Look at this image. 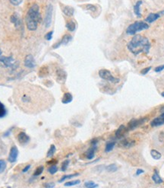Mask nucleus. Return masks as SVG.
Masks as SVG:
<instances>
[{
	"instance_id": "nucleus-1",
	"label": "nucleus",
	"mask_w": 164,
	"mask_h": 188,
	"mask_svg": "<svg viewBox=\"0 0 164 188\" xmlns=\"http://www.w3.org/2000/svg\"><path fill=\"white\" fill-rule=\"evenodd\" d=\"M16 100L22 110L28 114H37L43 110L44 97H41L37 91L22 90Z\"/></svg>"
},
{
	"instance_id": "nucleus-2",
	"label": "nucleus",
	"mask_w": 164,
	"mask_h": 188,
	"mask_svg": "<svg viewBox=\"0 0 164 188\" xmlns=\"http://www.w3.org/2000/svg\"><path fill=\"white\" fill-rule=\"evenodd\" d=\"M128 49L134 55L137 56L140 53L147 54L151 49V43L147 37L141 35H134L128 43Z\"/></svg>"
},
{
	"instance_id": "nucleus-3",
	"label": "nucleus",
	"mask_w": 164,
	"mask_h": 188,
	"mask_svg": "<svg viewBox=\"0 0 164 188\" xmlns=\"http://www.w3.org/2000/svg\"><path fill=\"white\" fill-rule=\"evenodd\" d=\"M41 15L40 13L39 5L37 4H33L29 10L25 18L26 25L28 30H36L38 27V24L41 22Z\"/></svg>"
},
{
	"instance_id": "nucleus-4",
	"label": "nucleus",
	"mask_w": 164,
	"mask_h": 188,
	"mask_svg": "<svg viewBox=\"0 0 164 188\" xmlns=\"http://www.w3.org/2000/svg\"><path fill=\"white\" fill-rule=\"evenodd\" d=\"M149 28V24H147L146 22L138 21L134 23H132L128 27L126 32L129 35H135L137 32L141 31V30H146Z\"/></svg>"
},
{
	"instance_id": "nucleus-5",
	"label": "nucleus",
	"mask_w": 164,
	"mask_h": 188,
	"mask_svg": "<svg viewBox=\"0 0 164 188\" xmlns=\"http://www.w3.org/2000/svg\"><path fill=\"white\" fill-rule=\"evenodd\" d=\"M99 76L102 79L107 81L109 82H111L112 84H117L120 81L119 78H116V77L112 76L111 72L107 70V69H100L99 71Z\"/></svg>"
},
{
	"instance_id": "nucleus-6",
	"label": "nucleus",
	"mask_w": 164,
	"mask_h": 188,
	"mask_svg": "<svg viewBox=\"0 0 164 188\" xmlns=\"http://www.w3.org/2000/svg\"><path fill=\"white\" fill-rule=\"evenodd\" d=\"M147 121V117H142V118H140V119H132L129 121V123L128 124L127 126V130L128 131H131V130H134L135 129H137L138 127H139L140 126H141L142 124Z\"/></svg>"
},
{
	"instance_id": "nucleus-7",
	"label": "nucleus",
	"mask_w": 164,
	"mask_h": 188,
	"mask_svg": "<svg viewBox=\"0 0 164 188\" xmlns=\"http://www.w3.org/2000/svg\"><path fill=\"white\" fill-rule=\"evenodd\" d=\"M52 12H53V6L52 5L50 4L46 8V11L45 18H44V24L46 28H50L52 24Z\"/></svg>"
},
{
	"instance_id": "nucleus-8",
	"label": "nucleus",
	"mask_w": 164,
	"mask_h": 188,
	"mask_svg": "<svg viewBox=\"0 0 164 188\" xmlns=\"http://www.w3.org/2000/svg\"><path fill=\"white\" fill-rule=\"evenodd\" d=\"M0 63H2L7 68L14 67L15 65V61L12 56H2L0 57Z\"/></svg>"
},
{
	"instance_id": "nucleus-9",
	"label": "nucleus",
	"mask_w": 164,
	"mask_h": 188,
	"mask_svg": "<svg viewBox=\"0 0 164 188\" xmlns=\"http://www.w3.org/2000/svg\"><path fill=\"white\" fill-rule=\"evenodd\" d=\"M24 66H25L27 68H29V69H34V68L36 66V62H35L34 56H33L31 54L27 55L25 59H24Z\"/></svg>"
},
{
	"instance_id": "nucleus-10",
	"label": "nucleus",
	"mask_w": 164,
	"mask_h": 188,
	"mask_svg": "<svg viewBox=\"0 0 164 188\" xmlns=\"http://www.w3.org/2000/svg\"><path fill=\"white\" fill-rule=\"evenodd\" d=\"M56 79L58 83L63 84L65 83V80H66V77H67V74L64 70L61 69H58L56 70Z\"/></svg>"
},
{
	"instance_id": "nucleus-11",
	"label": "nucleus",
	"mask_w": 164,
	"mask_h": 188,
	"mask_svg": "<svg viewBox=\"0 0 164 188\" xmlns=\"http://www.w3.org/2000/svg\"><path fill=\"white\" fill-rule=\"evenodd\" d=\"M17 156H18V149L15 146V145H13L12 147L10 149V152H9V161L11 163H14V162H16L17 158Z\"/></svg>"
},
{
	"instance_id": "nucleus-12",
	"label": "nucleus",
	"mask_w": 164,
	"mask_h": 188,
	"mask_svg": "<svg viewBox=\"0 0 164 188\" xmlns=\"http://www.w3.org/2000/svg\"><path fill=\"white\" fill-rule=\"evenodd\" d=\"M151 125L153 127H157V126L164 125V113H161L160 116L156 117L155 119H153L151 121Z\"/></svg>"
},
{
	"instance_id": "nucleus-13",
	"label": "nucleus",
	"mask_w": 164,
	"mask_h": 188,
	"mask_svg": "<svg viewBox=\"0 0 164 188\" xmlns=\"http://www.w3.org/2000/svg\"><path fill=\"white\" fill-rule=\"evenodd\" d=\"M134 144H135V142L134 140H132V139H124L120 141V143H119V145L121 147L126 148V149L132 147Z\"/></svg>"
},
{
	"instance_id": "nucleus-14",
	"label": "nucleus",
	"mask_w": 164,
	"mask_h": 188,
	"mask_svg": "<svg viewBox=\"0 0 164 188\" xmlns=\"http://www.w3.org/2000/svg\"><path fill=\"white\" fill-rule=\"evenodd\" d=\"M17 140L22 145H24L30 141V137L24 132H21L17 135Z\"/></svg>"
},
{
	"instance_id": "nucleus-15",
	"label": "nucleus",
	"mask_w": 164,
	"mask_h": 188,
	"mask_svg": "<svg viewBox=\"0 0 164 188\" xmlns=\"http://www.w3.org/2000/svg\"><path fill=\"white\" fill-rule=\"evenodd\" d=\"M10 21H11V23H13L15 24V28H19L22 26V22L21 18H19V16L16 14H13L11 15V18H10Z\"/></svg>"
},
{
	"instance_id": "nucleus-16",
	"label": "nucleus",
	"mask_w": 164,
	"mask_h": 188,
	"mask_svg": "<svg viewBox=\"0 0 164 188\" xmlns=\"http://www.w3.org/2000/svg\"><path fill=\"white\" fill-rule=\"evenodd\" d=\"M127 132V127H125L124 125H121L116 131V137L117 139H122Z\"/></svg>"
},
{
	"instance_id": "nucleus-17",
	"label": "nucleus",
	"mask_w": 164,
	"mask_h": 188,
	"mask_svg": "<svg viewBox=\"0 0 164 188\" xmlns=\"http://www.w3.org/2000/svg\"><path fill=\"white\" fill-rule=\"evenodd\" d=\"M62 10L64 15H65L68 17H71L73 16L74 13H75V9L74 8L71 6H68V5H65V6L62 7Z\"/></svg>"
},
{
	"instance_id": "nucleus-18",
	"label": "nucleus",
	"mask_w": 164,
	"mask_h": 188,
	"mask_svg": "<svg viewBox=\"0 0 164 188\" xmlns=\"http://www.w3.org/2000/svg\"><path fill=\"white\" fill-rule=\"evenodd\" d=\"M160 17V13H151L148 15V16H147L146 18H145V22H147V23L151 24V23H153V22H154L155 21H157V20Z\"/></svg>"
},
{
	"instance_id": "nucleus-19",
	"label": "nucleus",
	"mask_w": 164,
	"mask_h": 188,
	"mask_svg": "<svg viewBox=\"0 0 164 188\" xmlns=\"http://www.w3.org/2000/svg\"><path fill=\"white\" fill-rule=\"evenodd\" d=\"M97 146H94V145H91V147L86 151L85 153V156H86V158L89 160H91L94 158L95 156V151L97 149Z\"/></svg>"
},
{
	"instance_id": "nucleus-20",
	"label": "nucleus",
	"mask_w": 164,
	"mask_h": 188,
	"mask_svg": "<svg viewBox=\"0 0 164 188\" xmlns=\"http://www.w3.org/2000/svg\"><path fill=\"white\" fill-rule=\"evenodd\" d=\"M73 100V97H72V95L69 92H66V93L64 94L63 97V99H62V102L63 104H67L71 103Z\"/></svg>"
},
{
	"instance_id": "nucleus-21",
	"label": "nucleus",
	"mask_w": 164,
	"mask_h": 188,
	"mask_svg": "<svg viewBox=\"0 0 164 188\" xmlns=\"http://www.w3.org/2000/svg\"><path fill=\"white\" fill-rule=\"evenodd\" d=\"M141 4H142V1H138L134 5V13L138 18H141V16H142L140 9Z\"/></svg>"
},
{
	"instance_id": "nucleus-22",
	"label": "nucleus",
	"mask_w": 164,
	"mask_h": 188,
	"mask_svg": "<svg viewBox=\"0 0 164 188\" xmlns=\"http://www.w3.org/2000/svg\"><path fill=\"white\" fill-rule=\"evenodd\" d=\"M152 180H153V182L157 184H160L163 182V179L160 177V175H159L157 170H155V171H154V174H153V176H152Z\"/></svg>"
},
{
	"instance_id": "nucleus-23",
	"label": "nucleus",
	"mask_w": 164,
	"mask_h": 188,
	"mask_svg": "<svg viewBox=\"0 0 164 188\" xmlns=\"http://www.w3.org/2000/svg\"><path fill=\"white\" fill-rule=\"evenodd\" d=\"M151 155L152 156V158L153 159H155V160H159L162 157V155L160 152H159L158 151L155 150V149H153V150H151Z\"/></svg>"
},
{
	"instance_id": "nucleus-24",
	"label": "nucleus",
	"mask_w": 164,
	"mask_h": 188,
	"mask_svg": "<svg viewBox=\"0 0 164 188\" xmlns=\"http://www.w3.org/2000/svg\"><path fill=\"white\" fill-rule=\"evenodd\" d=\"M65 26H66V28H67L69 31H74V30L76 29L75 23L73 21H71H71H69V22H67Z\"/></svg>"
},
{
	"instance_id": "nucleus-25",
	"label": "nucleus",
	"mask_w": 164,
	"mask_h": 188,
	"mask_svg": "<svg viewBox=\"0 0 164 188\" xmlns=\"http://www.w3.org/2000/svg\"><path fill=\"white\" fill-rule=\"evenodd\" d=\"M71 39H72V37H71V35L65 34L63 37L62 40L60 41L61 43H62V44H64V45H66V44H68V43L71 41Z\"/></svg>"
},
{
	"instance_id": "nucleus-26",
	"label": "nucleus",
	"mask_w": 164,
	"mask_h": 188,
	"mask_svg": "<svg viewBox=\"0 0 164 188\" xmlns=\"http://www.w3.org/2000/svg\"><path fill=\"white\" fill-rule=\"evenodd\" d=\"M7 110L5 105L0 101V118H3L6 116Z\"/></svg>"
},
{
	"instance_id": "nucleus-27",
	"label": "nucleus",
	"mask_w": 164,
	"mask_h": 188,
	"mask_svg": "<svg viewBox=\"0 0 164 188\" xmlns=\"http://www.w3.org/2000/svg\"><path fill=\"white\" fill-rule=\"evenodd\" d=\"M115 145H116V142H109L106 145V147H105V151L106 152H110L114 149Z\"/></svg>"
},
{
	"instance_id": "nucleus-28",
	"label": "nucleus",
	"mask_w": 164,
	"mask_h": 188,
	"mask_svg": "<svg viewBox=\"0 0 164 188\" xmlns=\"http://www.w3.org/2000/svg\"><path fill=\"white\" fill-rule=\"evenodd\" d=\"M79 175V174L78 173H75V174H67V175H64L62 178H61L59 181H58V183H62V182H63L64 181H65V180L67 179H70V178H72V177H77V176H78Z\"/></svg>"
},
{
	"instance_id": "nucleus-29",
	"label": "nucleus",
	"mask_w": 164,
	"mask_h": 188,
	"mask_svg": "<svg viewBox=\"0 0 164 188\" xmlns=\"http://www.w3.org/2000/svg\"><path fill=\"white\" fill-rule=\"evenodd\" d=\"M56 151V148L54 145H51L50 146V149L48 150L47 154H46V156H47L48 158H51L52 156H53V155L55 154Z\"/></svg>"
},
{
	"instance_id": "nucleus-30",
	"label": "nucleus",
	"mask_w": 164,
	"mask_h": 188,
	"mask_svg": "<svg viewBox=\"0 0 164 188\" xmlns=\"http://www.w3.org/2000/svg\"><path fill=\"white\" fill-rule=\"evenodd\" d=\"M106 171H109V172H116L118 170V168L115 164H111L108 166H106Z\"/></svg>"
},
{
	"instance_id": "nucleus-31",
	"label": "nucleus",
	"mask_w": 164,
	"mask_h": 188,
	"mask_svg": "<svg viewBox=\"0 0 164 188\" xmlns=\"http://www.w3.org/2000/svg\"><path fill=\"white\" fill-rule=\"evenodd\" d=\"M84 187L87 188H96L98 187L99 185L95 184L93 181H87L84 183Z\"/></svg>"
},
{
	"instance_id": "nucleus-32",
	"label": "nucleus",
	"mask_w": 164,
	"mask_h": 188,
	"mask_svg": "<svg viewBox=\"0 0 164 188\" xmlns=\"http://www.w3.org/2000/svg\"><path fill=\"white\" fill-rule=\"evenodd\" d=\"M57 171H58V168H57L56 164H52V165H51V166L48 168V172L51 174H56V172H57Z\"/></svg>"
},
{
	"instance_id": "nucleus-33",
	"label": "nucleus",
	"mask_w": 164,
	"mask_h": 188,
	"mask_svg": "<svg viewBox=\"0 0 164 188\" xmlns=\"http://www.w3.org/2000/svg\"><path fill=\"white\" fill-rule=\"evenodd\" d=\"M43 169H44L43 166L37 167V169H36V171H35L34 173V177H37V176H40L41 174L43 173Z\"/></svg>"
},
{
	"instance_id": "nucleus-34",
	"label": "nucleus",
	"mask_w": 164,
	"mask_h": 188,
	"mask_svg": "<svg viewBox=\"0 0 164 188\" xmlns=\"http://www.w3.org/2000/svg\"><path fill=\"white\" fill-rule=\"evenodd\" d=\"M6 169V162L5 160L0 159V174L3 173Z\"/></svg>"
},
{
	"instance_id": "nucleus-35",
	"label": "nucleus",
	"mask_w": 164,
	"mask_h": 188,
	"mask_svg": "<svg viewBox=\"0 0 164 188\" xmlns=\"http://www.w3.org/2000/svg\"><path fill=\"white\" fill-rule=\"evenodd\" d=\"M81 183L80 180H75V181H69L65 183V187H70V186H74L76 184H78Z\"/></svg>"
},
{
	"instance_id": "nucleus-36",
	"label": "nucleus",
	"mask_w": 164,
	"mask_h": 188,
	"mask_svg": "<svg viewBox=\"0 0 164 188\" xmlns=\"http://www.w3.org/2000/svg\"><path fill=\"white\" fill-rule=\"evenodd\" d=\"M69 162H70V161H69V159L64 161V162H63V164H62V167H61V170H62V171H65L66 170H67L68 167H69Z\"/></svg>"
},
{
	"instance_id": "nucleus-37",
	"label": "nucleus",
	"mask_w": 164,
	"mask_h": 188,
	"mask_svg": "<svg viewBox=\"0 0 164 188\" xmlns=\"http://www.w3.org/2000/svg\"><path fill=\"white\" fill-rule=\"evenodd\" d=\"M85 9H87V10H90V11H96V10H97V8H96L95 5H85Z\"/></svg>"
},
{
	"instance_id": "nucleus-38",
	"label": "nucleus",
	"mask_w": 164,
	"mask_h": 188,
	"mask_svg": "<svg viewBox=\"0 0 164 188\" xmlns=\"http://www.w3.org/2000/svg\"><path fill=\"white\" fill-rule=\"evenodd\" d=\"M52 34H53V31H50V32H48L45 35V39L46 41H50V40L52 39Z\"/></svg>"
},
{
	"instance_id": "nucleus-39",
	"label": "nucleus",
	"mask_w": 164,
	"mask_h": 188,
	"mask_svg": "<svg viewBox=\"0 0 164 188\" xmlns=\"http://www.w3.org/2000/svg\"><path fill=\"white\" fill-rule=\"evenodd\" d=\"M151 66L145 68V69H143L142 70H140V74H141V75H146V74L149 72V71L151 70Z\"/></svg>"
},
{
	"instance_id": "nucleus-40",
	"label": "nucleus",
	"mask_w": 164,
	"mask_h": 188,
	"mask_svg": "<svg viewBox=\"0 0 164 188\" xmlns=\"http://www.w3.org/2000/svg\"><path fill=\"white\" fill-rule=\"evenodd\" d=\"M9 1L14 5H19L22 2V0H9Z\"/></svg>"
},
{
	"instance_id": "nucleus-41",
	"label": "nucleus",
	"mask_w": 164,
	"mask_h": 188,
	"mask_svg": "<svg viewBox=\"0 0 164 188\" xmlns=\"http://www.w3.org/2000/svg\"><path fill=\"white\" fill-rule=\"evenodd\" d=\"M163 69H164V65H161L157 66V67H156L155 69H154V71H155L156 72H160L163 71Z\"/></svg>"
},
{
	"instance_id": "nucleus-42",
	"label": "nucleus",
	"mask_w": 164,
	"mask_h": 188,
	"mask_svg": "<svg viewBox=\"0 0 164 188\" xmlns=\"http://www.w3.org/2000/svg\"><path fill=\"white\" fill-rule=\"evenodd\" d=\"M43 186L45 187L52 188L55 187V184L54 183H46V184H43Z\"/></svg>"
},
{
	"instance_id": "nucleus-43",
	"label": "nucleus",
	"mask_w": 164,
	"mask_h": 188,
	"mask_svg": "<svg viewBox=\"0 0 164 188\" xmlns=\"http://www.w3.org/2000/svg\"><path fill=\"white\" fill-rule=\"evenodd\" d=\"M61 45H62V43H61V41H58V42H57L56 44H54V45L52 46V48H53V49H57V48L59 47Z\"/></svg>"
},
{
	"instance_id": "nucleus-44",
	"label": "nucleus",
	"mask_w": 164,
	"mask_h": 188,
	"mask_svg": "<svg viewBox=\"0 0 164 188\" xmlns=\"http://www.w3.org/2000/svg\"><path fill=\"white\" fill-rule=\"evenodd\" d=\"M57 160H53V159H52V160H51V161H50V162H47V163H46V164H57Z\"/></svg>"
},
{
	"instance_id": "nucleus-45",
	"label": "nucleus",
	"mask_w": 164,
	"mask_h": 188,
	"mask_svg": "<svg viewBox=\"0 0 164 188\" xmlns=\"http://www.w3.org/2000/svg\"><path fill=\"white\" fill-rule=\"evenodd\" d=\"M144 172H145V171L142 170V169H138L136 171V175H140L144 173Z\"/></svg>"
},
{
	"instance_id": "nucleus-46",
	"label": "nucleus",
	"mask_w": 164,
	"mask_h": 188,
	"mask_svg": "<svg viewBox=\"0 0 164 188\" xmlns=\"http://www.w3.org/2000/svg\"><path fill=\"white\" fill-rule=\"evenodd\" d=\"M30 168V164H28V165H27V166L25 167L24 169H23V171H23L24 173H25V172H27V171H28Z\"/></svg>"
},
{
	"instance_id": "nucleus-47",
	"label": "nucleus",
	"mask_w": 164,
	"mask_h": 188,
	"mask_svg": "<svg viewBox=\"0 0 164 188\" xmlns=\"http://www.w3.org/2000/svg\"><path fill=\"white\" fill-rule=\"evenodd\" d=\"M160 112H161V113H164V106L161 108V109H160Z\"/></svg>"
},
{
	"instance_id": "nucleus-48",
	"label": "nucleus",
	"mask_w": 164,
	"mask_h": 188,
	"mask_svg": "<svg viewBox=\"0 0 164 188\" xmlns=\"http://www.w3.org/2000/svg\"><path fill=\"white\" fill-rule=\"evenodd\" d=\"M160 15H164V10H163V11H160Z\"/></svg>"
},
{
	"instance_id": "nucleus-49",
	"label": "nucleus",
	"mask_w": 164,
	"mask_h": 188,
	"mask_svg": "<svg viewBox=\"0 0 164 188\" xmlns=\"http://www.w3.org/2000/svg\"><path fill=\"white\" fill-rule=\"evenodd\" d=\"M2 50H0V57H1V56H2Z\"/></svg>"
},
{
	"instance_id": "nucleus-50",
	"label": "nucleus",
	"mask_w": 164,
	"mask_h": 188,
	"mask_svg": "<svg viewBox=\"0 0 164 188\" xmlns=\"http://www.w3.org/2000/svg\"><path fill=\"white\" fill-rule=\"evenodd\" d=\"M161 95H162V97H164V92H162V93H161Z\"/></svg>"
}]
</instances>
